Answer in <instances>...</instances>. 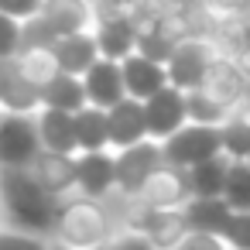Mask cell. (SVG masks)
<instances>
[{
	"instance_id": "obj_9",
	"label": "cell",
	"mask_w": 250,
	"mask_h": 250,
	"mask_svg": "<svg viewBox=\"0 0 250 250\" xmlns=\"http://www.w3.org/2000/svg\"><path fill=\"white\" fill-rule=\"evenodd\" d=\"M120 69H124V83H127V96H137V100H147L154 96L161 86H168V62H158L144 52H130L120 59Z\"/></svg>"
},
{
	"instance_id": "obj_17",
	"label": "cell",
	"mask_w": 250,
	"mask_h": 250,
	"mask_svg": "<svg viewBox=\"0 0 250 250\" xmlns=\"http://www.w3.org/2000/svg\"><path fill=\"white\" fill-rule=\"evenodd\" d=\"M199 89L209 93V96H216L219 103L229 106V103H236V100L247 93V79H243L240 65H233V62H226V59H216V62L206 69Z\"/></svg>"
},
{
	"instance_id": "obj_5",
	"label": "cell",
	"mask_w": 250,
	"mask_h": 250,
	"mask_svg": "<svg viewBox=\"0 0 250 250\" xmlns=\"http://www.w3.org/2000/svg\"><path fill=\"white\" fill-rule=\"evenodd\" d=\"M144 113H147V137L165 141L168 134H175L182 124H188V110H185V89L168 83L161 86L154 96L144 100Z\"/></svg>"
},
{
	"instance_id": "obj_4",
	"label": "cell",
	"mask_w": 250,
	"mask_h": 250,
	"mask_svg": "<svg viewBox=\"0 0 250 250\" xmlns=\"http://www.w3.org/2000/svg\"><path fill=\"white\" fill-rule=\"evenodd\" d=\"M42 151L38 120L18 110L0 113V168L4 165H31Z\"/></svg>"
},
{
	"instance_id": "obj_28",
	"label": "cell",
	"mask_w": 250,
	"mask_h": 250,
	"mask_svg": "<svg viewBox=\"0 0 250 250\" xmlns=\"http://www.w3.org/2000/svg\"><path fill=\"white\" fill-rule=\"evenodd\" d=\"M219 236L226 243H233V247L250 250V209H233V216L226 219V226H223Z\"/></svg>"
},
{
	"instance_id": "obj_20",
	"label": "cell",
	"mask_w": 250,
	"mask_h": 250,
	"mask_svg": "<svg viewBox=\"0 0 250 250\" xmlns=\"http://www.w3.org/2000/svg\"><path fill=\"white\" fill-rule=\"evenodd\" d=\"M233 216V206L223 195H192L185 206V219L188 229H209V233H223L226 219Z\"/></svg>"
},
{
	"instance_id": "obj_1",
	"label": "cell",
	"mask_w": 250,
	"mask_h": 250,
	"mask_svg": "<svg viewBox=\"0 0 250 250\" xmlns=\"http://www.w3.org/2000/svg\"><path fill=\"white\" fill-rule=\"evenodd\" d=\"M0 199L11 223L24 233H48L55 226L59 195H52L31 171V165H4L0 168Z\"/></svg>"
},
{
	"instance_id": "obj_15",
	"label": "cell",
	"mask_w": 250,
	"mask_h": 250,
	"mask_svg": "<svg viewBox=\"0 0 250 250\" xmlns=\"http://www.w3.org/2000/svg\"><path fill=\"white\" fill-rule=\"evenodd\" d=\"M52 52L59 59V69L62 72H76L83 76L96 59H100V45H96V35H86V31H72V35H62L52 42Z\"/></svg>"
},
{
	"instance_id": "obj_25",
	"label": "cell",
	"mask_w": 250,
	"mask_h": 250,
	"mask_svg": "<svg viewBox=\"0 0 250 250\" xmlns=\"http://www.w3.org/2000/svg\"><path fill=\"white\" fill-rule=\"evenodd\" d=\"M185 110H188V120H195V124H216V127H223L229 120V106L219 103L216 96L202 93L199 86L185 89Z\"/></svg>"
},
{
	"instance_id": "obj_8",
	"label": "cell",
	"mask_w": 250,
	"mask_h": 250,
	"mask_svg": "<svg viewBox=\"0 0 250 250\" xmlns=\"http://www.w3.org/2000/svg\"><path fill=\"white\" fill-rule=\"evenodd\" d=\"M141 202L144 206H158V209H171V206H182L188 202L192 188H188V171L178 168V165H161L158 171L147 175V182L137 188Z\"/></svg>"
},
{
	"instance_id": "obj_27",
	"label": "cell",
	"mask_w": 250,
	"mask_h": 250,
	"mask_svg": "<svg viewBox=\"0 0 250 250\" xmlns=\"http://www.w3.org/2000/svg\"><path fill=\"white\" fill-rule=\"evenodd\" d=\"M219 130H223V154L226 158H250V117L226 120Z\"/></svg>"
},
{
	"instance_id": "obj_2",
	"label": "cell",
	"mask_w": 250,
	"mask_h": 250,
	"mask_svg": "<svg viewBox=\"0 0 250 250\" xmlns=\"http://www.w3.org/2000/svg\"><path fill=\"white\" fill-rule=\"evenodd\" d=\"M55 229L72 247H96V243L106 240L110 219H106V212L100 209V202L93 195H79V199H69V202L59 206Z\"/></svg>"
},
{
	"instance_id": "obj_19",
	"label": "cell",
	"mask_w": 250,
	"mask_h": 250,
	"mask_svg": "<svg viewBox=\"0 0 250 250\" xmlns=\"http://www.w3.org/2000/svg\"><path fill=\"white\" fill-rule=\"evenodd\" d=\"M89 4H93V0H45L38 14L62 38V35H72V31H86V24H89Z\"/></svg>"
},
{
	"instance_id": "obj_18",
	"label": "cell",
	"mask_w": 250,
	"mask_h": 250,
	"mask_svg": "<svg viewBox=\"0 0 250 250\" xmlns=\"http://www.w3.org/2000/svg\"><path fill=\"white\" fill-rule=\"evenodd\" d=\"M96 45H100V55L106 59H124L137 48V28L120 18V14H110L96 24Z\"/></svg>"
},
{
	"instance_id": "obj_22",
	"label": "cell",
	"mask_w": 250,
	"mask_h": 250,
	"mask_svg": "<svg viewBox=\"0 0 250 250\" xmlns=\"http://www.w3.org/2000/svg\"><path fill=\"white\" fill-rule=\"evenodd\" d=\"M42 103L45 106H62V110H79L83 103H89L83 76H76V72H55L52 83L42 86Z\"/></svg>"
},
{
	"instance_id": "obj_10",
	"label": "cell",
	"mask_w": 250,
	"mask_h": 250,
	"mask_svg": "<svg viewBox=\"0 0 250 250\" xmlns=\"http://www.w3.org/2000/svg\"><path fill=\"white\" fill-rule=\"evenodd\" d=\"M83 83H86V96H89V103L106 106V110L127 96V83H124L120 59H106V55H100V59L83 72Z\"/></svg>"
},
{
	"instance_id": "obj_26",
	"label": "cell",
	"mask_w": 250,
	"mask_h": 250,
	"mask_svg": "<svg viewBox=\"0 0 250 250\" xmlns=\"http://www.w3.org/2000/svg\"><path fill=\"white\" fill-rule=\"evenodd\" d=\"M223 199H226L233 209H250V161H247V158H229Z\"/></svg>"
},
{
	"instance_id": "obj_29",
	"label": "cell",
	"mask_w": 250,
	"mask_h": 250,
	"mask_svg": "<svg viewBox=\"0 0 250 250\" xmlns=\"http://www.w3.org/2000/svg\"><path fill=\"white\" fill-rule=\"evenodd\" d=\"M21 52V18L0 11V59H14Z\"/></svg>"
},
{
	"instance_id": "obj_12",
	"label": "cell",
	"mask_w": 250,
	"mask_h": 250,
	"mask_svg": "<svg viewBox=\"0 0 250 250\" xmlns=\"http://www.w3.org/2000/svg\"><path fill=\"white\" fill-rule=\"evenodd\" d=\"M38 137L42 147L52 151H79V134H76V110H62V106H38Z\"/></svg>"
},
{
	"instance_id": "obj_31",
	"label": "cell",
	"mask_w": 250,
	"mask_h": 250,
	"mask_svg": "<svg viewBox=\"0 0 250 250\" xmlns=\"http://www.w3.org/2000/svg\"><path fill=\"white\" fill-rule=\"evenodd\" d=\"M4 212H7V209H4V199H0V223H4Z\"/></svg>"
},
{
	"instance_id": "obj_3",
	"label": "cell",
	"mask_w": 250,
	"mask_h": 250,
	"mask_svg": "<svg viewBox=\"0 0 250 250\" xmlns=\"http://www.w3.org/2000/svg\"><path fill=\"white\" fill-rule=\"evenodd\" d=\"M165 161L168 165H178V168H192L206 158H216L223 154V130L216 124H182L175 134L165 137Z\"/></svg>"
},
{
	"instance_id": "obj_30",
	"label": "cell",
	"mask_w": 250,
	"mask_h": 250,
	"mask_svg": "<svg viewBox=\"0 0 250 250\" xmlns=\"http://www.w3.org/2000/svg\"><path fill=\"white\" fill-rule=\"evenodd\" d=\"M42 4H45V0H0V11H4V14H14V18L24 21V18L38 14Z\"/></svg>"
},
{
	"instance_id": "obj_16",
	"label": "cell",
	"mask_w": 250,
	"mask_h": 250,
	"mask_svg": "<svg viewBox=\"0 0 250 250\" xmlns=\"http://www.w3.org/2000/svg\"><path fill=\"white\" fill-rule=\"evenodd\" d=\"M144 236L154 243V247H168V243H178L185 233H188V219H185V209L178 212V206L171 209H158V206H147L141 223Z\"/></svg>"
},
{
	"instance_id": "obj_21",
	"label": "cell",
	"mask_w": 250,
	"mask_h": 250,
	"mask_svg": "<svg viewBox=\"0 0 250 250\" xmlns=\"http://www.w3.org/2000/svg\"><path fill=\"white\" fill-rule=\"evenodd\" d=\"M76 134H79V151H100L110 144V113L106 106L83 103L76 110Z\"/></svg>"
},
{
	"instance_id": "obj_11",
	"label": "cell",
	"mask_w": 250,
	"mask_h": 250,
	"mask_svg": "<svg viewBox=\"0 0 250 250\" xmlns=\"http://www.w3.org/2000/svg\"><path fill=\"white\" fill-rule=\"evenodd\" d=\"M110 144L113 147H127L147 137V113H144V100L137 96H124L120 103H113L110 110Z\"/></svg>"
},
{
	"instance_id": "obj_33",
	"label": "cell",
	"mask_w": 250,
	"mask_h": 250,
	"mask_svg": "<svg viewBox=\"0 0 250 250\" xmlns=\"http://www.w3.org/2000/svg\"><path fill=\"white\" fill-rule=\"evenodd\" d=\"M247 161H250V158H247Z\"/></svg>"
},
{
	"instance_id": "obj_32",
	"label": "cell",
	"mask_w": 250,
	"mask_h": 250,
	"mask_svg": "<svg viewBox=\"0 0 250 250\" xmlns=\"http://www.w3.org/2000/svg\"><path fill=\"white\" fill-rule=\"evenodd\" d=\"M247 100H250V86H247Z\"/></svg>"
},
{
	"instance_id": "obj_14",
	"label": "cell",
	"mask_w": 250,
	"mask_h": 250,
	"mask_svg": "<svg viewBox=\"0 0 250 250\" xmlns=\"http://www.w3.org/2000/svg\"><path fill=\"white\" fill-rule=\"evenodd\" d=\"M31 171L35 178L52 192V195H62L76 185V158L69 151H52V147H42L31 161Z\"/></svg>"
},
{
	"instance_id": "obj_23",
	"label": "cell",
	"mask_w": 250,
	"mask_h": 250,
	"mask_svg": "<svg viewBox=\"0 0 250 250\" xmlns=\"http://www.w3.org/2000/svg\"><path fill=\"white\" fill-rule=\"evenodd\" d=\"M14 62H18V72H21L31 86H38V93H42V86H45V83H52V76H55V72H62V69H59V59H55V52H52V45L21 48Z\"/></svg>"
},
{
	"instance_id": "obj_7",
	"label": "cell",
	"mask_w": 250,
	"mask_h": 250,
	"mask_svg": "<svg viewBox=\"0 0 250 250\" xmlns=\"http://www.w3.org/2000/svg\"><path fill=\"white\" fill-rule=\"evenodd\" d=\"M165 161V147L154 144V141H137V144H127L120 147L117 154V185L124 192H137L151 171H158Z\"/></svg>"
},
{
	"instance_id": "obj_6",
	"label": "cell",
	"mask_w": 250,
	"mask_h": 250,
	"mask_svg": "<svg viewBox=\"0 0 250 250\" xmlns=\"http://www.w3.org/2000/svg\"><path fill=\"white\" fill-rule=\"evenodd\" d=\"M216 48L209 42H199V38H185L171 48V59H168V79L182 89H195L206 76V69L216 62Z\"/></svg>"
},
{
	"instance_id": "obj_13",
	"label": "cell",
	"mask_w": 250,
	"mask_h": 250,
	"mask_svg": "<svg viewBox=\"0 0 250 250\" xmlns=\"http://www.w3.org/2000/svg\"><path fill=\"white\" fill-rule=\"evenodd\" d=\"M76 185L83 195L100 199L117 185V158H110L103 147L100 151H83L76 158Z\"/></svg>"
},
{
	"instance_id": "obj_24",
	"label": "cell",
	"mask_w": 250,
	"mask_h": 250,
	"mask_svg": "<svg viewBox=\"0 0 250 250\" xmlns=\"http://www.w3.org/2000/svg\"><path fill=\"white\" fill-rule=\"evenodd\" d=\"M226 168H229V161H226L223 154L206 158V161L185 168V171H188V188H192V195H223Z\"/></svg>"
}]
</instances>
